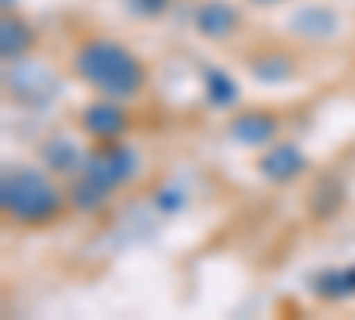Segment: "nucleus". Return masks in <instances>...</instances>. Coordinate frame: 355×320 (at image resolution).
Segmentation results:
<instances>
[{"mask_svg": "<svg viewBox=\"0 0 355 320\" xmlns=\"http://www.w3.org/2000/svg\"><path fill=\"white\" fill-rule=\"evenodd\" d=\"M40 47V28L28 22L21 11H4V22H0V53H4V65H21L25 57H33Z\"/></svg>", "mask_w": 355, "mask_h": 320, "instance_id": "9d476101", "label": "nucleus"}, {"mask_svg": "<svg viewBox=\"0 0 355 320\" xmlns=\"http://www.w3.org/2000/svg\"><path fill=\"white\" fill-rule=\"evenodd\" d=\"M224 132H227V139L234 142V146L259 153V150H266L270 142H277V139L284 135V118H281L277 107L239 103V107L227 114Z\"/></svg>", "mask_w": 355, "mask_h": 320, "instance_id": "20e7f679", "label": "nucleus"}, {"mask_svg": "<svg viewBox=\"0 0 355 320\" xmlns=\"http://www.w3.org/2000/svg\"><path fill=\"white\" fill-rule=\"evenodd\" d=\"M68 75L85 85L93 96H110V100H142L150 93V61L128 47L125 40L107 36V33H82L68 47Z\"/></svg>", "mask_w": 355, "mask_h": 320, "instance_id": "f257e3e1", "label": "nucleus"}, {"mask_svg": "<svg viewBox=\"0 0 355 320\" xmlns=\"http://www.w3.org/2000/svg\"><path fill=\"white\" fill-rule=\"evenodd\" d=\"M202 100H206V107L231 114L234 107L242 103V85H239V78H234L227 68L206 65L202 68Z\"/></svg>", "mask_w": 355, "mask_h": 320, "instance_id": "9b49d317", "label": "nucleus"}, {"mask_svg": "<svg viewBox=\"0 0 355 320\" xmlns=\"http://www.w3.org/2000/svg\"><path fill=\"white\" fill-rule=\"evenodd\" d=\"M89 146H93V142H89L82 132H78V135H71V132H53V135H46V139L40 142L36 160H40L50 174H57L61 182H68V178H75V174H78V167H82Z\"/></svg>", "mask_w": 355, "mask_h": 320, "instance_id": "1a4fd4ad", "label": "nucleus"}, {"mask_svg": "<svg viewBox=\"0 0 355 320\" xmlns=\"http://www.w3.org/2000/svg\"><path fill=\"white\" fill-rule=\"evenodd\" d=\"M256 174L266 185H277V189L299 185L309 174V157H306V150L299 146V142L281 135L277 142H270L266 150L256 153Z\"/></svg>", "mask_w": 355, "mask_h": 320, "instance_id": "0eeeda50", "label": "nucleus"}, {"mask_svg": "<svg viewBox=\"0 0 355 320\" xmlns=\"http://www.w3.org/2000/svg\"><path fill=\"white\" fill-rule=\"evenodd\" d=\"M245 71L259 85H288V82L299 78L302 57L295 47H288L281 40H263L252 50H245Z\"/></svg>", "mask_w": 355, "mask_h": 320, "instance_id": "423d86ee", "label": "nucleus"}, {"mask_svg": "<svg viewBox=\"0 0 355 320\" xmlns=\"http://www.w3.org/2000/svg\"><path fill=\"white\" fill-rule=\"evenodd\" d=\"M345 203H348V189L341 178H334V174H327V178H316V185L309 189L306 196V210L313 221H334L341 210H345Z\"/></svg>", "mask_w": 355, "mask_h": 320, "instance_id": "f8f14e48", "label": "nucleus"}, {"mask_svg": "<svg viewBox=\"0 0 355 320\" xmlns=\"http://www.w3.org/2000/svg\"><path fill=\"white\" fill-rule=\"evenodd\" d=\"M142 174V153L135 142L114 139V142H93L78 167L75 178H68V203L71 214L96 217L121 196Z\"/></svg>", "mask_w": 355, "mask_h": 320, "instance_id": "7ed1b4c3", "label": "nucleus"}, {"mask_svg": "<svg viewBox=\"0 0 355 320\" xmlns=\"http://www.w3.org/2000/svg\"><path fill=\"white\" fill-rule=\"evenodd\" d=\"M121 8L139 22H160V18L171 15L174 0H121Z\"/></svg>", "mask_w": 355, "mask_h": 320, "instance_id": "2eb2a0df", "label": "nucleus"}, {"mask_svg": "<svg viewBox=\"0 0 355 320\" xmlns=\"http://www.w3.org/2000/svg\"><path fill=\"white\" fill-rule=\"evenodd\" d=\"M295 36L316 40V43L327 40V36H331V15H327V8H309V11H302L299 18H295Z\"/></svg>", "mask_w": 355, "mask_h": 320, "instance_id": "4468645a", "label": "nucleus"}, {"mask_svg": "<svg viewBox=\"0 0 355 320\" xmlns=\"http://www.w3.org/2000/svg\"><path fill=\"white\" fill-rule=\"evenodd\" d=\"M309 288H313V296L323 299V303H352L355 299V264L320 271L309 281Z\"/></svg>", "mask_w": 355, "mask_h": 320, "instance_id": "ddd939ff", "label": "nucleus"}, {"mask_svg": "<svg viewBox=\"0 0 355 320\" xmlns=\"http://www.w3.org/2000/svg\"><path fill=\"white\" fill-rule=\"evenodd\" d=\"M0 214L8 228L46 231L71 214L68 185L36 164H4L0 174Z\"/></svg>", "mask_w": 355, "mask_h": 320, "instance_id": "f03ea898", "label": "nucleus"}, {"mask_svg": "<svg viewBox=\"0 0 355 320\" xmlns=\"http://www.w3.org/2000/svg\"><path fill=\"white\" fill-rule=\"evenodd\" d=\"M192 28L206 43H231L242 36L245 11L231 0H199L192 8Z\"/></svg>", "mask_w": 355, "mask_h": 320, "instance_id": "6e6552de", "label": "nucleus"}, {"mask_svg": "<svg viewBox=\"0 0 355 320\" xmlns=\"http://www.w3.org/2000/svg\"><path fill=\"white\" fill-rule=\"evenodd\" d=\"M249 8H256V11H270V8H284V4H291V0H245Z\"/></svg>", "mask_w": 355, "mask_h": 320, "instance_id": "dca6fc26", "label": "nucleus"}, {"mask_svg": "<svg viewBox=\"0 0 355 320\" xmlns=\"http://www.w3.org/2000/svg\"><path fill=\"white\" fill-rule=\"evenodd\" d=\"M135 128V110L128 100H110V96H93L85 100L75 114V132H82L89 142H114L128 139Z\"/></svg>", "mask_w": 355, "mask_h": 320, "instance_id": "39448f33", "label": "nucleus"}]
</instances>
